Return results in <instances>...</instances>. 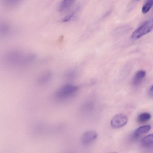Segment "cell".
Masks as SVG:
<instances>
[{"label": "cell", "instance_id": "cell-1", "mask_svg": "<svg viewBox=\"0 0 153 153\" xmlns=\"http://www.w3.org/2000/svg\"><path fill=\"white\" fill-rule=\"evenodd\" d=\"M153 29V18L144 22L132 33L131 38L133 39L140 38L147 34Z\"/></svg>", "mask_w": 153, "mask_h": 153}, {"label": "cell", "instance_id": "cell-2", "mask_svg": "<svg viewBox=\"0 0 153 153\" xmlns=\"http://www.w3.org/2000/svg\"><path fill=\"white\" fill-rule=\"evenodd\" d=\"M78 88L70 84H66L59 88L55 93L54 96L56 99H63L68 98L74 94Z\"/></svg>", "mask_w": 153, "mask_h": 153}, {"label": "cell", "instance_id": "cell-3", "mask_svg": "<svg viewBox=\"0 0 153 153\" xmlns=\"http://www.w3.org/2000/svg\"><path fill=\"white\" fill-rule=\"evenodd\" d=\"M128 121V118L126 116L123 114H118L112 118L111 124L113 128H118L125 125Z\"/></svg>", "mask_w": 153, "mask_h": 153}, {"label": "cell", "instance_id": "cell-4", "mask_svg": "<svg viewBox=\"0 0 153 153\" xmlns=\"http://www.w3.org/2000/svg\"><path fill=\"white\" fill-rule=\"evenodd\" d=\"M97 136V134L95 131L92 130L88 131L82 135L81 142L84 145H89L95 140Z\"/></svg>", "mask_w": 153, "mask_h": 153}, {"label": "cell", "instance_id": "cell-5", "mask_svg": "<svg viewBox=\"0 0 153 153\" xmlns=\"http://www.w3.org/2000/svg\"><path fill=\"white\" fill-rule=\"evenodd\" d=\"M146 72L144 70H140L137 71L132 78V84L134 86H137L140 84L146 76Z\"/></svg>", "mask_w": 153, "mask_h": 153}, {"label": "cell", "instance_id": "cell-6", "mask_svg": "<svg viewBox=\"0 0 153 153\" xmlns=\"http://www.w3.org/2000/svg\"><path fill=\"white\" fill-rule=\"evenodd\" d=\"M52 74L49 71H46L42 73L39 76L38 82L40 85H45L48 82L51 78Z\"/></svg>", "mask_w": 153, "mask_h": 153}, {"label": "cell", "instance_id": "cell-7", "mask_svg": "<svg viewBox=\"0 0 153 153\" xmlns=\"http://www.w3.org/2000/svg\"><path fill=\"white\" fill-rule=\"evenodd\" d=\"M141 141V144L143 147L147 148H153V134L143 137Z\"/></svg>", "mask_w": 153, "mask_h": 153}, {"label": "cell", "instance_id": "cell-8", "mask_svg": "<svg viewBox=\"0 0 153 153\" xmlns=\"http://www.w3.org/2000/svg\"><path fill=\"white\" fill-rule=\"evenodd\" d=\"M75 1L76 0H63L59 7V11L61 12L67 11Z\"/></svg>", "mask_w": 153, "mask_h": 153}, {"label": "cell", "instance_id": "cell-9", "mask_svg": "<svg viewBox=\"0 0 153 153\" xmlns=\"http://www.w3.org/2000/svg\"><path fill=\"white\" fill-rule=\"evenodd\" d=\"M151 126L149 125H146L141 126L137 128L134 133V136L137 137L141 135L146 133L149 131Z\"/></svg>", "mask_w": 153, "mask_h": 153}, {"label": "cell", "instance_id": "cell-10", "mask_svg": "<svg viewBox=\"0 0 153 153\" xmlns=\"http://www.w3.org/2000/svg\"><path fill=\"white\" fill-rule=\"evenodd\" d=\"M151 114L147 112L140 114L138 117V121L140 123H144L149 120L151 118Z\"/></svg>", "mask_w": 153, "mask_h": 153}, {"label": "cell", "instance_id": "cell-11", "mask_svg": "<svg viewBox=\"0 0 153 153\" xmlns=\"http://www.w3.org/2000/svg\"><path fill=\"white\" fill-rule=\"evenodd\" d=\"M153 5V0H147L143 5L142 12L144 13H147Z\"/></svg>", "mask_w": 153, "mask_h": 153}, {"label": "cell", "instance_id": "cell-12", "mask_svg": "<svg viewBox=\"0 0 153 153\" xmlns=\"http://www.w3.org/2000/svg\"><path fill=\"white\" fill-rule=\"evenodd\" d=\"M75 14L74 12L71 13L65 16L62 20L63 22H66L69 21L74 16Z\"/></svg>", "mask_w": 153, "mask_h": 153}, {"label": "cell", "instance_id": "cell-13", "mask_svg": "<svg viewBox=\"0 0 153 153\" xmlns=\"http://www.w3.org/2000/svg\"><path fill=\"white\" fill-rule=\"evenodd\" d=\"M149 93L150 95L153 96V85L152 86L149 90Z\"/></svg>", "mask_w": 153, "mask_h": 153}, {"label": "cell", "instance_id": "cell-14", "mask_svg": "<svg viewBox=\"0 0 153 153\" xmlns=\"http://www.w3.org/2000/svg\"><path fill=\"white\" fill-rule=\"evenodd\" d=\"M6 1L9 3H13L18 1L19 0H5Z\"/></svg>", "mask_w": 153, "mask_h": 153}, {"label": "cell", "instance_id": "cell-15", "mask_svg": "<svg viewBox=\"0 0 153 153\" xmlns=\"http://www.w3.org/2000/svg\"><path fill=\"white\" fill-rule=\"evenodd\" d=\"M137 0V1H139L140 0Z\"/></svg>", "mask_w": 153, "mask_h": 153}]
</instances>
